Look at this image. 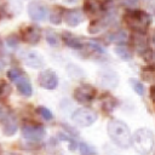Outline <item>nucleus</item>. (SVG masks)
<instances>
[{"instance_id":"obj_1","label":"nucleus","mask_w":155,"mask_h":155,"mask_svg":"<svg viewBox=\"0 0 155 155\" xmlns=\"http://www.w3.org/2000/svg\"><path fill=\"white\" fill-rule=\"evenodd\" d=\"M107 131L110 139L120 148H128L131 145V131L128 126L120 120H110L107 125Z\"/></svg>"},{"instance_id":"obj_2","label":"nucleus","mask_w":155,"mask_h":155,"mask_svg":"<svg viewBox=\"0 0 155 155\" xmlns=\"http://www.w3.org/2000/svg\"><path fill=\"white\" fill-rule=\"evenodd\" d=\"M154 133L149 128H138L131 138V144L139 155H149L154 149Z\"/></svg>"},{"instance_id":"obj_3","label":"nucleus","mask_w":155,"mask_h":155,"mask_svg":"<svg viewBox=\"0 0 155 155\" xmlns=\"http://www.w3.org/2000/svg\"><path fill=\"white\" fill-rule=\"evenodd\" d=\"M125 21L136 33H144L150 23V17L143 11L131 10L125 15Z\"/></svg>"},{"instance_id":"obj_4","label":"nucleus","mask_w":155,"mask_h":155,"mask_svg":"<svg viewBox=\"0 0 155 155\" xmlns=\"http://www.w3.org/2000/svg\"><path fill=\"white\" fill-rule=\"evenodd\" d=\"M73 122L79 127H88L97 121V114L88 108H79L71 114Z\"/></svg>"},{"instance_id":"obj_5","label":"nucleus","mask_w":155,"mask_h":155,"mask_svg":"<svg viewBox=\"0 0 155 155\" xmlns=\"http://www.w3.org/2000/svg\"><path fill=\"white\" fill-rule=\"evenodd\" d=\"M28 15L34 22H42L48 16L47 5L41 0H31L28 4Z\"/></svg>"},{"instance_id":"obj_6","label":"nucleus","mask_w":155,"mask_h":155,"mask_svg":"<svg viewBox=\"0 0 155 155\" xmlns=\"http://www.w3.org/2000/svg\"><path fill=\"white\" fill-rule=\"evenodd\" d=\"M22 136L25 140L38 143L45 137V128L38 124H25L22 127Z\"/></svg>"},{"instance_id":"obj_7","label":"nucleus","mask_w":155,"mask_h":155,"mask_svg":"<svg viewBox=\"0 0 155 155\" xmlns=\"http://www.w3.org/2000/svg\"><path fill=\"white\" fill-rule=\"evenodd\" d=\"M96 80H97V84L105 90H113L119 85V75L110 69L98 71Z\"/></svg>"},{"instance_id":"obj_8","label":"nucleus","mask_w":155,"mask_h":155,"mask_svg":"<svg viewBox=\"0 0 155 155\" xmlns=\"http://www.w3.org/2000/svg\"><path fill=\"white\" fill-rule=\"evenodd\" d=\"M96 97V88L90 84H81L74 90V99L78 103H91Z\"/></svg>"},{"instance_id":"obj_9","label":"nucleus","mask_w":155,"mask_h":155,"mask_svg":"<svg viewBox=\"0 0 155 155\" xmlns=\"http://www.w3.org/2000/svg\"><path fill=\"white\" fill-rule=\"evenodd\" d=\"M38 82L45 90H54L58 86V78L53 70L47 69V70H44L39 74Z\"/></svg>"},{"instance_id":"obj_10","label":"nucleus","mask_w":155,"mask_h":155,"mask_svg":"<svg viewBox=\"0 0 155 155\" xmlns=\"http://www.w3.org/2000/svg\"><path fill=\"white\" fill-rule=\"evenodd\" d=\"M23 62L31 69H41L45 65V59L44 57L36 52V51H27L23 57H22Z\"/></svg>"},{"instance_id":"obj_11","label":"nucleus","mask_w":155,"mask_h":155,"mask_svg":"<svg viewBox=\"0 0 155 155\" xmlns=\"http://www.w3.org/2000/svg\"><path fill=\"white\" fill-rule=\"evenodd\" d=\"M64 22L67 23V25L69 27H76L80 23L84 22L85 19V15L81 10L79 8H71L64 12Z\"/></svg>"},{"instance_id":"obj_12","label":"nucleus","mask_w":155,"mask_h":155,"mask_svg":"<svg viewBox=\"0 0 155 155\" xmlns=\"http://www.w3.org/2000/svg\"><path fill=\"white\" fill-rule=\"evenodd\" d=\"M40 29L35 25H30V27H27L23 31H22V39L23 41H25L27 44L29 45H36L40 40Z\"/></svg>"},{"instance_id":"obj_13","label":"nucleus","mask_w":155,"mask_h":155,"mask_svg":"<svg viewBox=\"0 0 155 155\" xmlns=\"http://www.w3.org/2000/svg\"><path fill=\"white\" fill-rule=\"evenodd\" d=\"M2 131H4V134L7 136V137L13 136L18 131V121H17V119H16L15 115L8 114L7 116L4 117V121H2Z\"/></svg>"},{"instance_id":"obj_14","label":"nucleus","mask_w":155,"mask_h":155,"mask_svg":"<svg viewBox=\"0 0 155 155\" xmlns=\"http://www.w3.org/2000/svg\"><path fill=\"white\" fill-rule=\"evenodd\" d=\"M62 40L68 47H71L74 50H81L85 45L79 36H76V35H74L73 33H69V31H64L62 34Z\"/></svg>"},{"instance_id":"obj_15","label":"nucleus","mask_w":155,"mask_h":155,"mask_svg":"<svg viewBox=\"0 0 155 155\" xmlns=\"http://www.w3.org/2000/svg\"><path fill=\"white\" fill-rule=\"evenodd\" d=\"M16 86H17V90L19 91V93L24 97H30L31 93H33V87H31V84L30 81L25 78V76H21L18 78L16 81Z\"/></svg>"},{"instance_id":"obj_16","label":"nucleus","mask_w":155,"mask_h":155,"mask_svg":"<svg viewBox=\"0 0 155 155\" xmlns=\"http://www.w3.org/2000/svg\"><path fill=\"white\" fill-rule=\"evenodd\" d=\"M101 10H103L101 1H98V0H86L85 1V11L88 15H97Z\"/></svg>"},{"instance_id":"obj_17","label":"nucleus","mask_w":155,"mask_h":155,"mask_svg":"<svg viewBox=\"0 0 155 155\" xmlns=\"http://www.w3.org/2000/svg\"><path fill=\"white\" fill-rule=\"evenodd\" d=\"M63 8L61 7H54L50 13H48V19L52 24H61L62 19H63Z\"/></svg>"},{"instance_id":"obj_18","label":"nucleus","mask_w":155,"mask_h":155,"mask_svg":"<svg viewBox=\"0 0 155 155\" xmlns=\"http://www.w3.org/2000/svg\"><path fill=\"white\" fill-rule=\"evenodd\" d=\"M115 53L117 57H120L122 61H130L132 58V52L131 50L127 47V46H124V45H119L114 48Z\"/></svg>"},{"instance_id":"obj_19","label":"nucleus","mask_w":155,"mask_h":155,"mask_svg":"<svg viewBox=\"0 0 155 155\" xmlns=\"http://www.w3.org/2000/svg\"><path fill=\"white\" fill-rule=\"evenodd\" d=\"M108 40L111 41V42L122 44V42H125V41L127 40V33H126V30H124V29H119V30H116L115 33L110 34L109 38H108Z\"/></svg>"},{"instance_id":"obj_20","label":"nucleus","mask_w":155,"mask_h":155,"mask_svg":"<svg viewBox=\"0 0 155 155\" xmlns=\"http://www.w3.org/2000/svg\"><path fill=\"white\" fill-rule=\"evenodd\" d=\"M45 38H46V41L47 44L51 46V47H57L59 45V38H58V34L52 30V29H47L45 31Z\"/></svg>"},{"instance_id":"obj_21","label":"nucleus","mask_w":155,"mask_h":155,"mask_svg":"<svg viewBox=\"0 0 155 155\" xmlns=\"http://www.w3.org/2000/svg\"><path fill=\"white\" fill-rule=\"evenodd\" d=\"M116 105H117V101L115 98L110 97V96H108L107 99H104L103 103H102V108H103L104 113H108V114L113 113V110L115 109Z\"/></svg>"},{"instance_id":"obj_22","label":"nucleus","mask_w":155,"mask_h":155,"mask_svg":"<svg viewBox=\"0 0 155 155\" xmlns=\"http://www.w3.org/2000/svg\"><path fill=\"white\" fill-rule=\"evenodd\" d=\"M128 81H130V85H131L132 90H133L138 96H144V93H145V87H144V85H143L140 81L136 80L134 78H131Z\"/></svg>"},{"instance_id":"obj_23","label":"nucleus","mask_w":155,"mask_h":155,"mask_svg":"<svg viewBox=\"0 0 155 155\" xmlns=\"http://www.w3.org/2000/svg\"><path fill=\"white\" fill-rule=\"evenodd\" d=\"M79 150H80L81 155H96L97 154L96 149L86 142H80L79 143Z\"/></svg>"},{"instance_id":"obj_24","label":"nucleus","mask_w":155,"mask_h":155,"mask_svg":"<svg viewBox=\"0 0 155 155\" xmlns=\"http://www.w3.org/2000/svg\"><path fill=\"white\" fill-rule=\"evenodd\" d=\"M144 33H136V36H134V42H136V46H137V50L138 51H145L147 50V40L143 35Z\"/></svg>"},{"instance_id":"obj_25","label":"nucleus","mask_w":155,"mask_h":155,"mask_svg":"<svg viewBox=\"0 0 155 155\" xmlns=\"http://www.w3.org/2000/svg\"><path fill=\"white\" fill-rule=\"evenodd\" d=\"M86 45H87V47H88L91 51H93L94 53H99V54H104V53H105L104 47H103L99 42H97V41H94V40H87Z\"/></svg>"},{"instance_id":"obj_26","label":"nucleus","mask_w":155,"mask_h":155,"mask_svg":"<svg viewBox=\"0 0 155 155\" xmlns=\"http://www.w3.org/2000/svg\"><path fill=\"white\" fill-rule=\"evenodd\" d=\"M36 111H38V114L44 119V120H47V121H50V120H52L53 119V115H52V113H51V110L48 109V108H46V107H38L36 108Z\"/></svg>"},{"instance_id":"obj_27","label":"nucleus","mask_w":155,"mask_h":155,"mask_svg":"<svg viewBox=\"0 0 155 155\" xmlns=\"http://www.w3.org/2000/svg\"><path fill=\"white\" fill-rule=\"evenodd\" d=\"M142 76H143V79H144V80H147V81L151 82V81H153V79H154V69H153V67H151V65L145 67V68L143 69Z\"/></svg>"},{"instance_id":"obj_28","label":"nucleus","mask_w":155,"mask_h":155,"mask_svg":"<svg viewBox=\"0 0 155 155\" xmlns=\"http://www.w3.org/2000/svg\"><path fill=\"white\" fill-rule=\"evenodd\" d=\"M22 76V71L19 69H16V68H12L7 71V78L11 80V81H16L18 78Z\"/></svg>"},{"instance_id":"obj_29","label":"nucleus","mask_w":155,"mask_h":155,"mask_svg":"<svg viewBox=\"0 0 155 155\" xmlns=\"http://www.w3.org/2000/svg\"><path fill=\"white\" fill-rule=\"evenodd\" d=\"M6 42H7V45H8L10 47H16L17 44H18V39H17V36L11 35V36H7Z\"/></svg>"},{"instance_id":"obj_30","label":"nucleus","mask_w":155,"mask_h":155,"mask_svg":"<svg viewBox=\"0 0 155 155\" xmlns=\"http://www.w3.org/2000/svg\"><path fill=\"white\" fill-rule=\"evenodd\" d=\"M144 53H145V54H144V59L148 61L149 63H151V62H153V51H151V50H145Z\"/></svg>"},{"instance_id":"obj_31","label":"nucleus","mask_w":155,"mask_h":155,"mask_svg":"<svg viewBox=\"0 0 155 155\" xmlns=\"http://www.w3.org/2000/svg\"><path fill=\"white\" fill-rule=\"evenodd\" d=\"M122 2L127 7H134V6H137L138 0H122Z\"/></svg>"},{"instance_id":"obj_32","label":"nucleus","mask_w":155,"mask_h":155,"mask_svg":"<svg viewBox=\"0 0 155 155\" xmlns=\"http://www.w3.org/2000/svg\"><path fill=\"white\" fill-rule=\"evenodd\" d=\"M5 65H6V62H5V59L0 58V70H2V69L5 68Z\"/></svg>"},{"instance_id":"obj_33","label":"nucleus","mask_w":155,"mask_h":155,"mask_svg":"<svg viewBox=\"0 0 155 155\" xmlns=\"http://www.w3.org/2000/svg\"><path fill=\"white\" fill-rule=\"evenodd\" d=\"M65 4H75V2H78L79 0H63Z\"/></svg>"},{"instance_id":"obj_34","label":"nucleus","mask_w":155,"mask_h":155,"mask_svg":"<svg viewBox=\"0 0 155 155\" xmlns=\"http://www.w3.org/2000/svg\"><path fill=\"white\" fill-rule=\"evenodd\" d=\"M145 1H151V0H145Z\"/></svg>"}]
</instances>
